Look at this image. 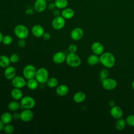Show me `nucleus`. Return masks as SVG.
Segmentation results:
<instances>
[{"mask_svg":"<svg viewBox=\"0 0 134 134\" xmlns=\"http://www.w3.org/2000/svg\"><path fill=\"white\" fill-rule=\"evenodd\" d=\"M53 15L54 17H57V16H59L61 15V12L60 11L59 9L55 8V9H54L53 10Z\"/></svg>","mask_w":134,"mask_h":134,"instance_id":"nucleus-38","label":"nucleus"},{"mask_svg":"<svg viewBox=\"0 0 134 134\" xmlns=\"http://www.w3.org/2000/svg\"><path fill=\"white\" fill-rule=\"evenodd\" d=\"M83 30L80 27H76L71 31L70 37L72 40L77 41L80 40L83 37Z\"/></svg>","mask_w":134,"mask_h":134,"instance_id":"nucleus-11","label":"nucleus"},{"mask_svg":"<svg viewBox=\"0 0 134 134\" xmlns=\"http://www.w3.org/2000/svg\"><path fill=\"white\" fill-rule=\"evenodd\" d=\"M108 104H109V105L111 107H112L115 106V102H114V100H110V101L109 102Z\"/></svg>","mask_w":134,"mask_h":134,"instance_id":"nucleus-41","label":"nucleus"},{"mask_svg":"<svg viewBox=\"0 0 134 134\" xmlns=\"http://www.w3.org/2000/svg\"><path fill=\"white\" fill-rule=\"evenodd\" d=\"M36 72L37 70L34 65L28 64L24 68L23 73L24 77L27 80H29L35 78Z\"/></svg>","mask_w":134,"mask_h":134,"instance_id":"nucleus-6","label":"nucleus"},{"mask_svg":"<svg viewBox=\"0 0 134 134\" xmlns=\"http://www.w3.org/2000/svg\"><path fill=\"white\" fill-rule=\"evenodd\" d=\"M126 124V122L124 119H121V118L118 119L115 123V127L118 130H122L125 128Z\"/></svg>","mask_w":134,"mask_h":134,"instance_id":"nucleus-29","label":"nucleus"},{"mask_svg":"<svg viewBox=\"0 0 134 134\" xmlns=\"http://www.w3.org/2000/svg\"><path fill=\"white\" fill-rule=\"evenodd\" d=\"M102 86L106 90H112L115 89L117 85V81L112 78H106L103 80L102 81Z\"/></svg>","mask_w":134,"mask_h":134,"instance_id":"nucleus-8","label":"nucleus"},{"mask_svg":"<svg viewBox=\"0 0 134 134\" xmlns=\"http://www.w3.org/2000/svg\"><path fill=\"white\" fill-rule=\"evenodd\" d=\"M65 62L68 65L72 68L78 67L81 64V60L76 53H69L67 54Z\"/></svg>","mask_w":134,"mask_h":134,"instance_id":"nucleus-2","label":"nucleus"},{"mask_svg":"<svg viewBox=\"0 0 134 134\" xmlns=\"http://www.w3.org/2000/svg\"><path fill=\"white\" fill-rule=\"evenodd\" d=\"M13 119V115L9 112H5L3 113L0 118L1 120L4 125L10 123Z\"/></svg>","mask_w":134,"mask_h":134,"instance_id":"nucleus-22","label":"nucleus"},{"mask_svg":"<svg viewBox=\"0 0 134 134\" xmlns=\"http://www.w3.org/2000/svg\"><path fill=\"white\" fill-rule=\"evenodd\" d=\"M10 95L14 100H18L23 97V93L20 88L14 87L10 92Z\"/></svg>","mask_w":134,"mask_h":134,"instance_id":"nucleus-20","label":"nucleus"},{"mask_svg":"<svg viewBox=\"0 0 134 134\" xmlns=\"http://www.w3.org/2000/svg\"><path fill=\"white\" fill-rule=\"evenodd\" d=\"M10 61L9 57L5 55H0V66L3 68H6L10 65Z\"/></svg>","mask_w":134,"mask_h":134,"instance_id":"nucleus-24","label":"nucleus"},{"mask_svg":"<svg viewBox=\"0 0 134 134\" xmlns=\"http://www.w3.org/2000/svg\"><path fill=\"white\" fill-rule=\"evenodd\" d=\"M77 50V47L75 44L72 43L69 45L68 47V50L70 53H76Z\"/></svg>","mask_w":134,"mask_h":134,"instance_id":"nucleus-35","label":"nucleus"},{"mask_svg":"<svg viewBox=\"0 0 134 134\" xmlns=\"http://www.w3.org/2000/svg\"><path fill=\"white\" fill-rule=\"evenodd\" d=\"M3 130L5 133L11 134L14 132L15 130V128L14 126L9 123V124L4 125Z\"/></svg>","mask_w":134,"mask_h":134,"instance_id":"nucleus-30","label":"nucleus"},{"mask_svg":"<svg viewBox=\"0 0 134 134\" xmlns=\"http://www.w3.org/2000/svg\"><path fill=\"white\" fill-rule=\"evenodd\" d=\"M12 84L14 87L22 88L27 83L25 79L21 76H15L12 80Z\"/></svg>","mask_w":134,"mask_h":134,"instance_id":"nucleus-10","label":"nucleus"},{"mask_svg":"<svg viewBox=\"0 0 134 134\" xmlns=\"http://www.w3.org/2000/svg\"><path fill=\"white\" fill-rule=\"evenodd\" d=\"M115 58L113 54L106 52L103 53L99 57V62L105 67L110 68L115 64Z\"/></svg>","mask_w":134,"mask_h":134,"instance_id":"nucleus-1","label":"nucleus"},{"mask_svg":"<svg viewBox=\"0 0 134 134\" xmlns=\"http://www.w3.org/2000/svg\"><path fill=\"white\" fill-rule=\"evenodd\" d=\"M14 32L16 36L19 39H26L29 35V30L28 28L22 24L16 25L14 29Z\"/></svg>","mask_w":134,"mask_h":134,"instance_id":"nucleus-3","label":"nucleus"},{"mask_svg":"<svg viewBox=\"0 0 134 134\" xmlns=\"http://www.w3.org/2000/svg\"><path fill=\"white\" fill-rule=\"evenodd\" d=\"M87 61L88 64L94 65L99 61V58L96 54H92L88 57Z\"/></svg>","mask_w":134,"mask_h":134,"instance_id":"nucleus-26","label":"nucleus"},{"mask_svg":"<svg viewBox=\"0 0 134 134\" xmlns=\"http://www.w3.org/2000/svg\"><path fill=\"white\" fill-rule=\"evenodd\" d=\"M13 115V118L16 120L20 119V114L18 113H15Z\"/></svg>","mask_w":134,"mask_h":134,"instance_id":"nucleus-40","label":"nucleus"},{"mask_svg":"<svg viewBox=\"0 0 134 134\" xmlns=\"http://www.w3.org/2000/svg\"><path fill=\"white\" fill-rule=\"evenodd\" d=\"M4 126V124L3 123V122L0 119V132L3 130Z\"/></svg>","mask_w":134,"mask_h":134,"instance_id":"nucleus-42","label":"nucleus"},{"mask_svg":"<svg viewBox=\"0 0 134 134\" xmlns=\"http://www.w3.org/2000/svg\"><path fill=\"white\" fill-rule=\"evenodd\" d=\"M52 28L55 30H61L62 29L65 25V19L62 16H59L54 17L51 23Z\"/></svg>","mask_w":134,"mask_h":134,"instance_id":"nucleus-7","label":"nucleus"},{"mask_svg":"<svg viewBox=\"0 0 134 134\" xmlns=\"http://www.w3.org/2000/svg\"><path fill=\"white\" fill-rule=\"evenodd\" d=\"M91 50L94 54L96 55L102 54L104 50L103 45L99 42H94L91 46Z\"/></svg>","mask_w":134,"mask_h":134,"instance_id":"nucleus-14","label":"nucleus"},{"mask_svg":"<svg viewBox=\"0 0 134 134\" xmlns=\"http://www.w3.org/2000/svg\"><path fill=\"white\" fill-rule=\"evenodd\" d=\"M35 78L39 83H46L49 79L48 71L44 68H39L37 70Z\"/></svg>","mask_w":134,"mask_h":134,"instance_id":"nucleus-4","label":"nucleus"},{"mask_svg":"<svg viewBox=\"0 0 134 134\" xmlns=\"http://www.w3.org/2000/svg\"><path fill=\"white\" fill-rule=\"evenodd\" d=\"M47 2L48 1V2H51V1H52L53 0H46Z\"/></svg>","mask_w":134,"mask_h":134,"instance_id":"nucleus-45","label":"nucleus"},{"mask_svg":"<svg viewBox=\"0 0 134 134\" xmlns=\"http://www.w3.org/2000/svg\"><path fill=\"white\" fill-rule=\"evenodd\" d=\"M132 87L133 90H134V80L133 81V82H132Z\"/></svg>","mask_w":134,"mask_h":134,"instance_id":"nucleus-44","label":"nucleus"},{"mask_svg":"<svg viewBox=\"0 0 134 134\" xmlns=\"http://www.w3.org/2000/svg\"><path fill=\"white\" fill-rule=\"evenodd\" d=\"M126 122L130 126H134V115H130L126 118Z\"/></svg>","mask_w":134,"mask_h":134,"instance_id":"nucleus-33","label":"nucleus"},{"mask_svg":"<svg viewBox=\"0 0 134 134\" xmlns=\"http://www.w3.org/2000/svg\"><path fill=\"white\" fill-rule=\"evenodd\" d=\"M9 59H10L11 63H16L19 61V57L17 54L13 53V54H11L10 56L9 57Z\"/></svg>","mask_w":134,"mask_h":134,"instance_id":"nucleus-34","label":"nucleus"},{"mask_svg":"<svg viewBox=\"0 0 134 134\" xmlns=\"http://www.w3.org/2000/svg\"><path fill=\"white\" fill-rule=\"evenodd\" d=\"M61 16H62L65 19H70L74 16V11L71 8H65L62 9L61 12Z\"/></svg>","mask_w":134,"mask_h":134,"instance_id":"nucleus-18","label":"nucleus"},{"mask_svg":"<svg viewBox=\"0 0 134 134\" xmlns=\"http://www.w3.org/2000/svg\"><path fill=\"white\" fill-rule=\"evenodd\" d=\"M54 3L55 4L56 8L63 9L67 7L68 5V0H55Z\"/></svg>","mask_w":134,"mask_h":134,"instance_id":"nucleus-27","label":"nucleus"},{"mask_svg":"<svg viewBox=\"0 0 134 134\" xmlns=\"http://www.w3.org/2000/svg\"><path fill=\"white\" fill-rule=\"evenodd\" d=\"M46 84L48 87L50 88H54L58 86V79L55 77H50L49 78V79L46 82Z\"/></svg>","mask_w":134,"mask_h":134,"instance_id":"nucleus-28","label":"nucleus"},{"mask_svg":"<svg viewBox=\"0 0 134 134\" xmlns=\"http://www.w3.org/2000/svg\"><path fill=\"white\" fill-rule=\"evenodd\" d=\"M47 8L50 10H53L56 8V6L54 2H50L47 4Z\"/></svg>","mask_w":134,"mask_h":134,"instance_id":"nucleus-37","label":"nucleus"},{"mask_svg":"<svg viewBox=\"0 0 134 134\" xmlns=\"http://www.w3.org/2000/svg\"><path fill=\"white\" fill-rule=\"evenodd\" d=\"M42 37L43 38V39L44 40H49V39H50V38H51V35H50V34L49 33H48V32H44Z\"/></svg>","mask_w":134,"mask_h":134,"instance_id":"nucleus-39","label":"nucleus"},{"mask_svg":"<svg viewBox=\"0 0 134 134\" xmlns=\"http://www.w3.org/2000/svg\"><path fill=\"white\" fill-rule=\"evenodd\" d=\"M69 91V89L67 85L64 84H61L57 86L55 92L59 96H63L68 93Z\"/></svg>","mask_w":134,"mask_h":134,"instance_id":"nucleus-19","label":"nucleus"},{"mask_svg":"<svg viewBox=\"0 0 134 134\" xmlns=\"http://www.w3.org/2000/svg\"><path fill=\"white\" fill-rule=\"evenodd\" d=\"M13 38L9 35H5L3 37L2 42L5 45H9L13 42Z\"/></svg>","mask_w":134,"mask_h":134,"instance_id":"nucleus-31","label":"nucleus"},{"mask_svg":"<svg viewBox=\"0 0 134 134\" xmlns=\"http://www.w3.org/2000/svg\"><path fill=\"white\" fill-rule=\"evenodd\" d=\"M3 35L2 34V33L0 31V43L2 42V40H3Z\"/></svg>","mask_w":134,"mask_h":134,"instance_id":"nucleus-43","label":"nucleus"},{"mask_svg":"<svg viewBox=\"0 0 134 134\" xmlns=\"http://www.w3.org/2000/svg\"><path fill=\"white\" fill-rule=\"evenodd\" d=\"M110 114L113 118L118 119L122 117L123 115V111L120 107L114 106L112 107L110 109Z\"/></svg>","mask_w":134,"mask_h":134,"instance_id":"nucleus-17","label":"nucleus"},{"mask_svg":"<svg viewBox=\"0 0 134 134\" xmlns=\"http://www.w3.org/2000/svg\"><path fill=\"white\" fill-rule=\"evenodd\" d=\"M38 83L39 82L37 81V80L35 78H33L28 80L26 85L29 90H35L38 87Z\"/></svg>","mask_w":134,"mask_h":134,"instance_id":"nucleus-23","label":"nucleus"},{"mask_svg":"<svg viewBox=\"0 0 134 134\" xmlns=\"http://www.w3.org/2000/svg\"><path fill=\"white\" fill-rule=\"evenodd\" d=\"M18 46L20 48H24L26 46V42L25 39H19L18 41H17Z\"/></svg>","mask_w":134,"mask_h":134,"instance_id":"nucleus-36","label":"nucleus"},{"mask_svg":"<svg viewBox=\"0 0 134 134\" xmlns=\"http://www.w3.org/2000/svg\"><path fill=\"white\" fill-rule=\"evenodd\" d=\"M66 57L65 53L62 51H58L54 54L52 57V60L55 64H61L65 61Z\"/></svg>","mask_w":134,"mask_h":134,"instance_id":"nucleus-13","label":"nucleus"},{"mask_svg":"<svg viewBox=\"0 0 134 134\" xmlns=\"http://www.w3.org/2000/svg\"><path fill=\"white\" fill-rule=\"evenodd\" d=\"M34 9L38 13H42L47 7V3L46 0H36L34 3Z\"/></svg>","mask_w":134,"mask_h":134,"instance_id":"nucleus-12","label":"nucleus"},{"mask_svg":"<svg viewBox=\"0 0 134 134\" xmlns=\"http://www.w3.org/2000/svg\"><path fill=\"white\" fill-rule=\"evenodd\" d=\"M34 113L31 109H24L20 113V119L25 122L31 121L34 118Z\"/></svg>","mask_w":134,"mask_h":134,"instance_id":"nucleus-9","label":"nucleus"},{"mask_svg":"<svg viewBox=\"0 0 134 134\" xmlns=\"http://www.w3.org/2000/svg\"><path fill=\"white\" fill-rule=\"evenodd\" d=\"M86 98L85 94L83 92H77L75 93L73 96V100L76 103H81L85 100Z\"/></svg>","mask_w":134,"mask_h":134,"instance_id":"nucleus-21","label":"nucleus"},{"mask_svg":"<svg viewBox=\"0 0 134 134\" xmlns=\"http://www.w3.org/2000/svg\"><path fill=\"white\" fill-rule=\"evenodd\" d=\"M31 32L35 37L37 38H40L42 37L44 32V30L42 26L39 24H36L32 26L31 28Z\"/></svg>","mask_w":134,"mask_h":134,"instance_id":"nucleus-15","label":"nucleus"},{"mask_svg":"<svg viewBox=\"0 0 134 134\" xmlns=\"http://www.w3.org/2000/svg\"><path fill=\"white\" fill-rule=\"evenodd\" d=\"M20 104L21 108L31 109L35 107L36 101L35 99L30 96H25L20 99Z\"/></svg>","mask_w":134,"mask_h":134,"instance_id":"nucleus-5","label":"nucleus"},{"mask_svg":"<svg viewBox=\"0 0 134 134\" xmlns=\"http://www.w3.org/2000/svg\"><path fill=\"white\" fill-rule=\"evenodd\" d=\"M20 108V104L16 100L10 102L8 104V108L10 111H16Z\"/></svg>","mask_w":134,"mask_h":134,"instance_id":"nucleus-25","label":"nucleus"},{"mask_svg":"<svg viewBox=\"0 0 134 134\" xmlns=\"http://www.w3.org/2000/svg\"><path fill=\"white\" fill-rule=\"evenodd\" d=\"M108 75H109V72L107 69H105L102 70L99 73V77L102 81L105 79L107 78Z\"/></svg>","mask_w":134,"mask_h":134,"instance_id":"nucleus-32","label":"nucleus"},{"mask_svg":"<svg viewBox=\"0 0 134 134\" xmlns=\"http://www.w3.org/2000/svg\"><path fill=\"white\" fill-rule=\"evenodd\" d=\"M16 71L15 68L13 66L9 65L5 68L4 70V76L7 80H12L16 76Z\"/></svg>","mask_w":134,"mask_h":134,"instance_id":"nucleus-16","label":"nucleus"}]
</instances>
